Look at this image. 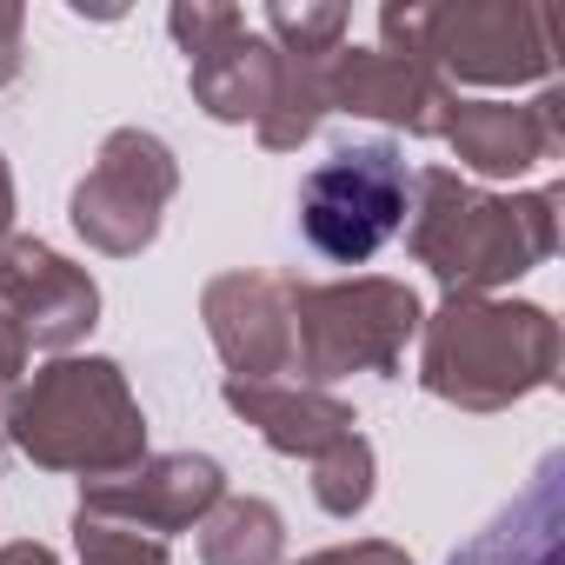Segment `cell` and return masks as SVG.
<instances>
[{
	"instance_id": "6da1fadb",
	"label": "cell",
	"mask_w": 565,
	"mask_h": 565,
	"mask_svg": "<svg viewBox=\"0 0 565 565\" xmlns=\"http://www.w3.org/2000/svg\"><path fill=\"white\" fill-rule=\"evenodd\" d=\"M406 246L446 294H499L558 253V186L486 193L452 167H426L413 173Z\"/></svg>"
},
{
	"instance_id": "7a4b0ae2",
	"label": "cell",
	"mask_w": 565,
	"mask_h": 565,
	"mask_svg": "<svg viewBox=\"0 0 565 565\" xmlns=\"http://www.w3.org/2000/svg\"><path fill=\"white\" fill-rule=\"evenodd\" d=\"M558 380V320L532 300L446 294L419 320V386L459 413H505Z\"/></svg>"
},
{
	"instance_id": "3957f363",
	"label": "cell",
	"mask_w": 565,
	"mask_h": 565,
	"mask_svg": "<svg viewBox=\"0 0 565 565\" xmlns=\"http://www.w3.org/2000/svg\"><path fill=\"white\" fill-rule=\"evenodd\" d=\"M0 439L41 472H74L87 486V479L134 472L147 459V413L114 360L61 353L21 380Z\"/></svg>"
},
{
	"instance_id": "277c9868",
	"label": "cell",
	"mask_w": 565,
	"mask_h": 565,
	"mask_svg": "<svg viewBox=\"0 0 565 565\" xmlns=\"http://www.w3.org/2000/svg\"><path fill=\"white\" fill-rule=\"evenodd\" d=\"M380 47L433 61L459 87H525L552 81V14L532 0H459V8H380Z\"/></svg>"
},
{
	"instance_id": "5b68a950",
	"label": "cell",
	"mask_w": 565,
	"mask_h": 565,
	"mask_svg": "<svg viewBox=\"0 0 565 565\" xmlns=\"http://www.w3.org/2000/svg\"><path fill=\"white\" fill-rule=\"evenodd\" d=\"M294 320H300V380L333 386L353 373H399L426 307L406 279L353 273L327 279V287H294Z\"/></svg>"
},
{
	"instance_id": "8992f818",
	"label": "cell",
	"mask_w": 565,
	"mask_h": 565,
	"mask_svg": "<svg viewBox=\"0 0 565 565\" xmlns=\"http://www.w3.org/2000/svg\"><path fill=\"white\" fill-rule=\"evenodd\" d=\"M413 173L393 140H360L300 180V233L333 266H366L393 233H406Z\"/></svg>"
},
{
	"instance_id": "52a82bcc",
	"label": "cell",
	"mask_w": 565,
	"mask_h": 565,
	"mask_svg": "<svg viewBox=\"0 0 565 565\" xmlns=\"http://www.w3.org/2000/svg\"><path fill=\"white\" fill-rule=\"evenodd\" d=\"M173 193H180V160H173V147H167L160 134H147V127H120V134L100 140L87 180L74 186L67 220H74V233H81L94 253L134 259V253H147V246L160 239V220H167Z\"/></svg>"
},
{
	"instance_id": "ba28073f",
	"label": "cell",
	"mask_w": 565,
	"mask_h": 565,
	"mask_svg": "<svg viewBox=\"0 0 565 565\" xmlns=\"http://www.w3.org/2000/svg\"><path fill=\"white\" fill-rule=\"evenodd\" d=\"M173 41L186 47V87L193 107H206V120L220 127H259L273 94H279V47L266 34L246 28L239 8H220V0H180L167 14Z\"/></svg>"
},
{
	"instance_id": "9c48e42d",
	"label": "cell",
	"mask_w": 565,
	"mask_h": 565,
	"mask_svg": "<svg viewBox=\"0 0 565 565\" xmlns=\"http://www.w3.org/2000/svg\"><path fill=\"white\" fill-rule=\"evenodd\" d=\"M200 320L226 380H294L300 373V320L294 279L279 273H220L200 294Z\"/></svg>"
},
{
	"instance_id": "30bf717a",
	"label": "cell",
	"mask_w": 565,
	"mask_h": 565,
	"mask_svg": "<svg viewBox=\"0 0 565 565\" xmlns=\"http://www.w3.org/2000/svg\"><path fill=\"white\" fill-rule=\"evenodd\" d=\"M0 307L14 313L28 353H74L94 327H100V287L94 273L74 266L67 253H54L34 233H8L0 239Z\"/></svg>"
},
{
	"instance_id": "8fae6325",
	"label": "cell",
	"mask_w": 565,
	"mask_h": 565,
	"mask_svg": "<svg viewBox=\"0 0 565 565\" xmlns=\"http://www.w3.org/2000/svg\"><path fill=\"white\" fill-rule=\"evenodd\" d=\"M459 94L433 74V61L399 54V47H340L327 61V114L380 120L413 140H439L452 120Z\"/></svg>"
},
{
	"instance_id": "7c38bea8",
	"label": "cell",
	"mask_w": 565,
	"mask_h": 565,
	"mask_svg": "<svg viewBox=\"0 0 565 565\" xmlns=\"http://www.w3.org/2000/svg\"><path fill=\"white\" fill-rule=\"evenodd\" d=\"M220 499H226V472L206 452H147L134 472H114V479H87L81 486V512L120 519V525H134L147 539L193 532Z\"/></svg>"
},
{
	"instance_id": "4fadbf2b",
	"label": "cell",
	"mask_w": 565,
	"mask_h": 565,
	"mask_svg": "<svg viewBox=\"0 0 565 565\" xmlns=\"http://www.w3.org/2000/svg\"><path fill=\"white\" fill-rule=\"evenodd\" d=\"M558 107H565L558 87H545L525 107L519 100H459L439 140L479 180H525L532 167L558 160V147H565V114Z\"/></svg>"
},
{
	"instance_id": "5bb4252c",
	"label": "cell",
	"mask_w": 565,
	"mask_h": 565,
	"mask_svg": "<svg viewBox=\"0 0 565 565\" xmlns=\"http://www.w3.org/2000/svg\"><path fill=\"white\" fill-rule=\"evenodd\" d=\"M220 399L279 452V459H327L340 439L360 433V413L333 393V386H307V380H226Z\"/></svg>"
},
{
	"instance_id": "9a60e30c",
	"label": "cell",
	"mask_w": 565,
	"mask_h": 565,
	"mask_svg": "<svg viewBox=\"0 0 565 565\" xmlns=\"http://www.w3.org/2000/svg\"><path fill=\"white\" fill-rule=\"evenodd\" d=\"M446 565H565V459L552 452L532 486Z\"/></svg>"
},
{
	"instance_id": "2e32d148",
	"label": "cell",
	"mask_w": 565,
	"mask_h": 565,
	"mask_svg": "<svg viewBox=\"0 0 565 565\" xmlns=\"http://www.w3.org/2000/svg\"><path fill=\"white\" fill-rule=\"evenodd\" d=\"M193 532H200V565H279V552H287V519L273 499L253 492H226Z\"/></svg>"
},
{
	"instance_id": "e0dca14e",
	"label": "cell",
	"mask_w": 565,
	"mask_h": 565,
	"mask_svg": "<svg viewBox=\"0 0 565 565\" xmlns=\"http://www.w3.org/2000/svg\"><path fill=\"white\" fill-rule=\"evenodd\" d=\"M340 54V47H333ZM327 54V61H333ZM327 61H300V54H279V94L266 107V120L253 127L266 153H300L320 120H327Z\"/></svg>"
},
{
	"instance_id": "ac0fdd59",
	"label": "cell",
	"mask_w": 565,
	"mask_h": 565,
	"mask_svg": "<svg viewBox=\"0 0 565 565\" xmlns=\"http://www.w3.org/2000/svg\"><path fill=\"white\" fill-rule=\"evenodd\" d=\"M373 479H380V459H373L366 433H353L327 459H313V499H320L327 519H360L373 505Z\"/></svg>"
},
{
	"instance_id": "d6986e66",
	"label": "cell",
	"mask_w": 565,
	"mask_h": 565,
	"mask_svg": "<svg viewBox=\"0 0 565 565\" xmlns=\"http://www.w3.org/2000/svg\"><path fill=\"white\" fill-rule=\"evenodd\" d=\"M347 8H294V0H273L266 8V41L279 54H300V61H327L333 47H347Z\"/></svg>"
},
{
	"instance_id": "ffe728a7",
	"label": "cell",
	"mask_w": 565,
	"mask_h": 565,
	"mask_svg": "<svg viewBox=\"0 0 565 565\" xmlns=\"http://www.w3.org/2000/svg\"><path fill=\"white\" fill-rule=\"evenodd\" d=\"M74 552H81V565H173L167 539H147L100 512H74Z\"/></svg>"
},
{
	"instance_id": "44dd1931",
	"label": "cell",
	"mask_w": 565,
	"mask_h": 565,
	"mask_svg": "<svg viewBox=\"0 0 565 565\" xmlns=\"http://www.w3.org/2000/svg\"><path fill=\"white\" fill-rule=\"evenodd\" d=\"M28 340H21V327H14V313L0 307V433H8V406H14V393H21V380H28Z\"/></svg>"
},
{
	"instance_id": "7402d4cb",
	"label": "cell",
	"mask_w": 565,
	"mask_h": 565,
	"mask_svg": "<svg viewBox=\"0 0 565 565\" xmlns=\"http://www.w3.org/2000/svg\"><path fill=\"white\" fill-rule=\"evenodd\" d=\"M21 61H28V8L0 0V87H14Z\"/></svg>"
},
{
	"instance_id": "603a6c76",
	"label": "cell",
	"mask_w": 565,
	"mask_h": 565,
	"mask_svg": "<svg viewBox=\"0 0 565 565\" xmlns=\"http://www.w3.org/2000/svg\"><path fill=\"white\" fill-rule=\"evenodd\" d=\"M0 565H61L41 539H14V545H0Z\"/></svg>"
},
{
	"instance_id": "cb8c5ba5",
	"label": "cell",
	"mask_w": 565,
	"mask_h": 565,
	"mask_svg": "<svg viewBox=\"0 0 565 565\" xmlns=\"http://www.w3.org/2000/svg\"><path fill=\"white\" fill-rule=\"evenodd\" d=\"M14 233V173H8V160H0V239Z\"/></svg>"
},
{
	"instance_id": "d4e9b609",
	"label": "cell",
	"mask_w": 565,
	"mask_h": 565,
	"mask_svg": "<svg viewBox=\"0 0 565 565\" xmlns=\"http://www.w3.org/2000/svg\"><path fill=\"white\" fill-rule=\"evenodd\" d=\"M300 565H347V545H327V552H313V558H300Z\"/></svg>"
}]
</instances>
